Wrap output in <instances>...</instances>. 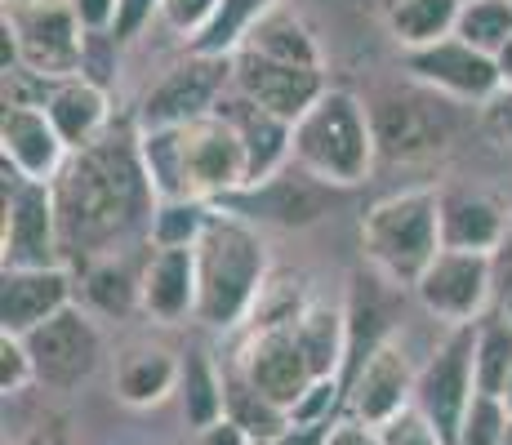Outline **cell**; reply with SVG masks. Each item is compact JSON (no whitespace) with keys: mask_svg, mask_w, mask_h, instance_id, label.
Masks as SVG:
<instances>
[{"mask_svg":"<svg viewBox=\"0 0 512 445\" xmlns=\"http://www.w3.org/2000/svg\"><path fill=\"white\" fill-rule=\"evenodd\" d=\"M0 36H5V72L23 67L45 81L85 76L90 32L81 27L67 0H5Z\"/></svg>","mask_w":512,"mask_h":445,"instance_id":"cell-5","label":"cell"},{"mask_svg":"<svg viewBox=\"0 0 512 445\" xmlns=\"http://www.w3.org/2000/svg\"><path fill=\"white\" fill-rule=\"evenodd\" d=\"M415 383H419L415 361L401 348V339H392V343H383L357 370V379L343 388V414L361 419L366 428H383L388 419H397L401 410L415 405Z\"/></svg>","mask_w":512,"mask_h":445,"instance_id":"cell-16","label":"cell"},{"mask_svg":"<svg viewBox=\"0 0 512 445\" xmlns=\"http://www.w3.org/2000/svg\"><path fill=\"white\" fill-rule=\"evenodd\" d=\"M495 63H499V72H504V85H512V41H508V49L495 58Z\"/></svg>","mask_w":512,"mask_h":445,"instance_id":"cell-46","label":"cell"},{"mask_svg":"<svg viewBox=\"0 0 512 445\" xmlns=\"http://www.w3.org/2000/svg\"><path fill=\"white\" fill-rule=\"evenodd\" d=\"M512 236V219L504 205L490 201L486 192H441V250H468V254H499Z\"/></svg>","mask_w":512,"mask_h":445,"instance_id":"cell-22","label":"cell"},{"mask_svg":"<svg viewBox=\"0 0 512 445\" xmlns=\"http://www.w3.org/2000/svg\"><path fill=\"white\" fill-rule=\"evenodd\" d=\"M361 254L366 267L392 281L397 290H415L428 263L441 254V192L406 187L361 214Z\"/></svg>","mask_w":512,"mask_h":445,"instance_id":"cell-4","label":"cell"},{"mask_svg":"<svg viewBox=\"0 0 512 445\" xmlns=\"http://www.w3.org/2000/svg\"><path fill=\"white\" fill-rule=\"evenodd\" d=\"M504 405H508V414H512V374H508V388H504Z\"/></svg>","mask_w":512,"mask_h":445,"instance_id":"cell-47","label":"cell"},{"mask_svg":"<svg viewBox=\"0 0 512 445\" xmlns=\"http://www.w3.org/2000/svg\"><path fill=\"white\" fill-rule=\"evenodd\" d=\"M290 161L308 170L321 183L339 187H361L379 161V143H374V121L370 107L361 103L352 89L330 85L308 112L294 121L290 134Z\"/></svg>","mask_w":512,"mask_h":445,"instance_id":"cell-3","label":"cell"},{"mask_svg":"<svg viewBox=\"0 0 512 445\" xmlns=\"http://www.w3.org/2000/svg\"><path fill=\"white\" fill-rule=\"evenodd\" d=\"M27 388H36V365H32V352H27V339L0 334V392L18 397Z\"/></svg>","mask_w":512,"mask_h":445,"instance_id":"cell-37","label":"cell"},{"mask_svg":"<svg viewBox=\"0 0 512 445\" xmlns=\"http://www.w3.org/2000/svg\"><path fill=\"white\" fill-rule=\"evenodd\" d=\"M508 405L499 397H472L468 414H464V428H459V441L455 445H504V432H508Z\"/></svg>","mask_w":512,"mask_h":445,"instance_id":"cell-35","label":"cell"},{"mask_svg":"<svg viewBox=\"0 0 512 445\" xmlns=\"http://www.w3.org/2000/svg\"><path fill=\"white\" fill-rule=\"evenodd\" d=\"M183 379V352L161 348V343H134L116 356L112 392L130 410H152V405L170 401Z\"/></svg>","mask_w":512,"mask_h":445,"instance_id":"cell-23","label":"cell"},{"mask_svg":"<svg viewBox=\"0 0 512 445\" xmlns=\"http://www.w3.org/2000/svg\"><path fill=\"white\" fill-rule=\"evenodd\" d=\"M76 303V272L58 267H9L0 272V334L27 339L49 316Z\"/></svg>","mask_w":512,"mask_h":445,"instance_id":"cell-17","label":"cell"},{"mask_svg":"<svg viewBox=\"0 0 512 445\" xmlns=\"http://www.w3.org/2000/svg\"><path fill=\"white\" fill-rule=\"evenodd\" d=\"M196 259V325L205 330H245L268 290V245L263 232L236 214L214 205L201 241L192 245Z\"/></svg>","mask_w":512,"mask_h":445,"instance_id":"cell-2","label":"cell"},{"mask_svg":"<svg viewBox=\"0 0 512 445\" xmlns=\"http://www.w3.org/2000/svg\"><path fill=\"white\" fill-rule=\"evenodd\" d=\"M504 445H512V419H508V432H504Z\"/></svg>","mask_w":512,"mask_h":445,"instance_id":"cell-49","label":"cell"},{"mask_svg":"<svg viewBox=\"0 0 512 445\" xmlns=\"http://www.w3.org/2000/svg\"><path fill=\"white\" fill-rule=\"evenodd\" d=\"M85 299L103 316H130L139 312V285H143V259L130 263L125 254L85 263Z\"/></svg>","mask_w":512,"mask_h":445,"instance_id":"cell-29","label":"cell"},{"mask_svg":"<svg viewBox=\"0 0 512 445\" xmlns=\"http://www.w3.org/2000/svg\"><path fill=\"white\" fill-rule=\"evenodd\" d=\"M326 445H379V432L366 428L361 419H352V414H339L326 432Z\"/></svg>","mask_w":512,"mask_h":445,"instance_id":"cell-42","label":"cell"},{"mask_svg":"<svg viewBox=\"0 0 512 445\" xmlns=\"http://www.w3.org/2000/svg\"><path fill=\"white\" fill-rule=\"evenodd\" d=\"M250 445H281V441H250Z\"/></svg>","mask_w":512,"mask_h":445,"instance_id":"cell-50","label":"cell"},{"mask_svg":"<svg viewBox=\"0 0 512 445\" xmlns=\"http://www.w3.org/2000/svg\"><path fill=\"white\" fill-rule=\"evenodd\" d=\"M67 5H72V14L81 18L85 32L107 36V41H112L116 18H121V0H67Z\"/></svg>","mask_w":512,"mask_h":445,"instance_id":"cell-39","label":"cell"},{"mask_svg":"<svg viewBox=\"0 0 512 445\" xmlns=\"http://www.w3.org/2000/svg\"><path fill=\"white\" fill-rule=\"evenodd\" d=\"M495 299H499V316H504V321H512V267L504 272V281H499Z\"/></svg>","mask_w":512,"mask_h":445,"instance_id":"cell-45","label":"cell"},{"mask_svg":"<svg viewBox=\"0 0 512 445\" xmlns=\"http://www.w3.org/2000/svg\"><path fill=\"white\" fill-rule=\"evenodd\" d=\"M241 49H254L263 58H277V63H299V67H321V49L312 41V32L285 9H272L250 36H245Z\"/></svg>","mask_w":512,"mask_h":445,"instance_id":"cell-31","label":"cell"},{"mask_svg":"<svg viewBox=\"0 0 512 445\" xmlns=\"http://www.w3.org/2000/svg\"><path fill=\"white\" fill-rule=\"evenodd\" d=\"M512 374V321L504 316H481L477 321V352H472V383L481 397H499L504 401Z\"/></svg>","mask_w":512,"mask_h":445,"instance_id":"cell-32","label":"cell"},{"mask_svg":"<svg viewBox=\"0 0 512 445\" xmlns=\"http://www.w3.org/2000/svg\"><path fill=\"white\" fill-rule=\"evenodd\" d=\"M495 254H468V250H441L419 276L410 294L419 308L446 325H477L486 316V303L495 299Z\"/></svg>","mask_w":512,"mask_h":445,"instance_id":"cell-12","label":"cell"},{"mask_svg":"<svg viewBox=\"0 0 512 445\" xmlns=\"http://www.w3.org/2000/svg\"><path fill=\"white\" fill-rule=\"evenodd\" d=\"M67 156H72V147L54 130L45 107L5 103V112H0V161L14 165L23 178L54 183V178L63 174Z\"/></svg>","mask_w":512,"mask_h":445,"instance_id":"cell-18","label":"cell"},{"mask_svg":"<svg viewBox=\"0 0 512 445\" xmlns=\"http://www.w3.org/2000/svg\"><path fill=\"white\" fill-rule=\"evenodd\" d=\"M370 121H374L379 156H392V161L432 156L450 138V116L441 107L423 103V98H379L370 107Z\"/></svg>","mask_w":512,"mask_h":445,"instance_id":"cell-19","label":"cell"},{"mask_svg":"<svg viewBox=\"0 0 512 445\" xmlns=\"http://www.w3.org/2000/svg\"><path fill=\"white\" fill-rule=\"evenodd\" d=\"M183 423L201 437V432L228 423V397H223V361L205 348L183 352V379H179Z\"/></svg>","mask_w":512,"mask_h":445,"instance_id":"cell-25","label":"cell"},{"mask_svg":"<svg viewBox=\"0 0 512 445\" xmlns=\"http://www.w3.org/2000/svg\"><path fill=\"white\" fill-rule=\"evenodd\" d=\"M406 72L415 76L419 85L455 98V103H490V98L504 89V72H499L495 58L472 49L468 41H459V36L406 54Z\"/></svg>","mask_w":512,"mask_h":445,"instance_id":"cell-15","label":"cell"},{"mask_svg":"<svg viewBox=\"0 0 512 445\" xmlns=\"http://www.w3.org/2000/svg\"><path fill=\"white\" fill-rule=\"evenodd\" d=\"M27 352L36 365V388L76 392L103 365V330L81 303H72L27 334Z\"/></svg>","mask_w":512,"mask_h":445,"instance_id":"cell-9","label":"cell"},{"mask_svg":"<svg viewBox=\"0 0 512 445\" xmlns=\"http://www.w3.org/2000/svg\"><path fill=\"white\" fill-rule=\"evenodd\" d=\"M232 89V58L187 54L179 67L147 89L139 107V130H183L192 121L219 112L223 94Z\"/></svg>","mask_w":512,"mask_h":445,"instance_id":"cell-8","label":"cell"},{"mask_svg":"<svg viewBox=\"0 0 512 445\" xmlns=\"http://www.w3.org/2000/svg\"><path fill=\"white\" fill-rule=\"evenodd\" d=\"M228 361L263 397H272L285 410H299V401L317 388V370L303 356L299 339H294V325H272V330H241V343L232 348Z\"/></svg>","mask_w":512,"mask_h":445,"instance_id":"cell-13","label":"cell"},{"mask_svg":"<svg viewBox=\"0 0 512 445\" xmlns=\"http://www.w3.org/2000/svg\"><path fill=\"white\" fill-rule=\"evenodd\" d=\"M179 165H183V201L219 205L250 183L245 147L219 112L179 130Z\"/></svg>","mask_w":512,"mask_h":445,"instance_id":"cell-11","label":"cell"},{"mask_svg":"<svg viewBox=\"0 0 512 445\" xmlns=\"http://www.w3.org/2000/svg\"><path fill=\"white\" fill-rule=\"evenodd\" d=\"M223 361V356H219ZM223 397H228V423L241 432L245 441H281L294 428L290 410L277 405L272 397H263L232 361H223Z\"/></svg>","mask_w":512,"mask_h":445,"instance_id":"cell-26","label":"cell"},{"mask_svg":"<svg viewBox=\"0 0 512 445\" xmlns=\"http://www.w3.org/2000/svg\"><path fill=\"white\" fill-rule=\"evenodd\" d=\"M196 445H250V441H245L241 432L232 428V423H219V428L201 432V437H196Z\"/></svg>","mask_w":512,"mask_h":445,"instance_id":"cell-44","label":"cell"},{"mask_svg":"<svg viewBox=\"0 0 512 445\" xmlns=\"http://www.w3.org/2000/svg\"><path fill=\"white\" fill-rule=\"evenodd\" d=\"M281 9L277 0H223L214 23L187 45V54H210V58H232L245 45V36L263 23V18Z\"/></svg>","mask_w":512,"mask_h":445,"instance_id":"cell-30","label":"cell"},{"mask_svg":"<svg viewBox=\"0 0 512 445\" xmlns=\"http://www.w3.org/2000/svg\"><path fill=\"white\" fill-rule=\"evenodd\" d=\"M14 445H76V437H72V423H67L63 414H41Z\"/></svg>","mask_w":512,"mask_h":445,"instance_id":"cell-41","label":"cell"},{"mask_svg":"<svg viewBox=\"0 0 512 445\" xmlns=\"http://www.w3.org/2000/svg\"><path fill=\"white\" fill-rule=\"evenodd\" d=\"M0 174H5L0 272H9V267H58L63 263V236H58L54 187L23 178L5 161H0Z\"/></svg>","mask_w":512,"mask_h":445,"instance_id":"cell-6","label":"cell"},{"mask_svg":"<svg viewBox=\"0 0 512 445\" xmlns=\"http://www.w3.org/2000/svg\"><path fill=\"white\" fill-rule=\"evenodd\" d=\"M219 5L223 0H161V18H156V23H165L174 36H183V41L192 45L196 36L214 23Z\"/></svg>","mask_w":512,"mask_h":445,"instance_id":"cell-36","label":"cell"},{"mask_svg":"<svg viewBox=\"0 0 512 445\" xmlns=\"http://www.w3.org/2000/svg\"><path fill=\"white\" fill-rule=\"evenodd\" d=\"M379 5H383V14H388V9H392V5H401V0H379Z\"/></svg>","mask_w":512,"mask_h":445,"instance_id":"cell-48","label":"cell"},{"mask_svg":"<svg viewBox=\"0 0 512 445\" xmlns=\"http://www.w3.org/2000/svg\"><path fill=\"white\" fill-rule=\"evenodd\" d=\"M49 187H54L63 259L94 263L107 259V254H121L134 232L147 236L156 192L147 183L139 156V130L134 134L107 130L94 147L72 152L63 174Z\"/></svg>","mask_w":512,"mask_h":445,"instance_id":"cell-1","label":"cell"},{"mask_svg":"<svg viewBox=\"0 0 512 445\" xmlns=\"http://www.w3.org/2000/svg\"><path fill=\"white\" fill-rule=\"evenodd\" d=\"M459 9H464V0H401L383 18H388L392 41L406 49V54H415V49L441 45L455 36Z\"/></svg>","mask_w":512,"mask_h":445,"instance_id":"cell-28","label":"cell"},{"mask_svg":"<svg viewBox=\"0 0 512 445\" xmlns=\"http://www.w3.org/2000/svg\"><path fill=\"white\" fill-rule=\"evenodd\" d=\"M219 116L236 130V138H241V147H245V174H250V183H263V178H272L277 170L290 165V134H294L290 121L272 116L268 107L250 103V98L236 94V89L223 94ZM250 183H245V187H250Z\"/></svg>","mask_w":512,"mask_h":445,"instance_id":"cell-21","label":"cell"},{"mask_svg":"<svg viewBox=\"0 0 512 445\" xmlns=\"http://www.w3.org/2000/svg\"><path fill=\"white\" fill-rule=\"evenodd\" d=\"M139 312L156 325L196 321V259H192V250H156V245H147Z\"/></svg>","mask_w":512,"mask_h":445,"instance_id":"cell-20","label":"cell"},{"mask_svg":"<svg viewBox=\"0 0 512 445\" xmlns=\"http://www.w3.org/2000/svg\"><path fill=\"white\" fill-rule=\"evenodd\" d=\"M232 89L294 125L321 94H326L330 81L321 67L277 63V58H263V54H254V49H236L232 54Z\"/></svg>","mask_w":512,"mask_h":445,"instance_id":"cell-14","label":"cell"},{"mask_svg":"<svg viewBox=\"0 0 512 445\" xmlns=\"http://www.w3.org/2000/svg\"><path fill=\"white\" fill-rule=\"evenodd\" d=\"M486 125H490V134H495L499 143L512 147V85H504V89H499V94L486 103Z\"/></svg>","mask_w":512,"mask_h":445,"instance_id":"cell-43","label":"cell"},{"mask_svg":"<svg viewBox=\"0 0 512 445\" xmlns=\"http://www.w3.org/2000/svg\"><path fill=\"white\" fill-rule=\"evenodd\" d=\"M156 18H161V0H121V18H116L112 41L116 45L134 41V36H143L147 23H156Z\"/></svg>","mask_w":512,"mask_h":445,"instance_id":"cell-40","label":"cell"},{"mask_svg":"<svg viewBox=\"0 0 512 445\" xmlns=\"http://www.w3.org/2000/svg\"><path fill=\"white\" fill-rule=\"evenodd\" d=\"M45 116L63 134V143L81 152L112 130V98L94 76H72V81H58L54 94L45 98Z\"/></svg>","mask_w":512,"mask_h":445,"instance_id":"cell-24","label":"cell"},{"mask_svg":"<svg viewBox=\"0 0 512 445\" xmlns=\"http://www.w3.org/2000/svg\"><path fill=\"white\" fill-rule=\"evenodd\" d=\"M379 432V445H446L437 428L428 423V414L419 410V405H410V410H401L397 419H388Z\"/></svg>","mask_w":512,"mask_h":445,"instance_id":"cell-38","label":"cell"},{"mask_svg":"<svg viewBox=\"0 0 512 445\" xmlns=\"http://www.w3.org/2000/svg\"><path fill=\"white\" fill-rule=\"evenodd\" d=\"M339 205V187L321 183L299 165H285L263 183H250L241 192H232L228 201H219V210L236 214L250 227H285V232H299V227L321 223L326 214Z\"/></svg>","mask_w":512,"mask_h":445,"instance_id":"cell-7","label":"cell"},{"mask_svg":"<svg viewBox=\"0 0 512 445\" xmlns=\"http://www.w3.org/2000/svg\"><path fill=\"white\" fill-rule=\"evenodd\" d=\"M472 352H477V325H450V334L437 343V352L419 365L415 405L428 414V423L446 437V445L459 441L464 414L477 383H472Z\"/></svg>","mask_w":512,"mask_h":445,"instance_id":"cell-10","label":"cell"},{"mask_svg":"<svg viewBox=\"0 0 512 445\" xmlns=\"http://www.w3.org/2000/svg\"><path fill=\"white\" fill-rule=\"evenodd\" d=\"M455 36L481 54L499 58L512 41V0H464Z\"/></svg>","mask_w":512,"mask_h":445,"instance_id":"cell-34","label":"cell"},{"mask_svg":"<svg viewBox=\"0 0 512 445\" xmlns=\"http://www.w3.org/2000/svg\"><path fill=\"white\" fill-rule=\"evenodd\" d=\"M214 205L201 201H156L152 223H147V245L156 250H192L210 223Z\"/></svg>","mask_w":512,"mask_h":445,"instance_id":"cell-33","label":"cell"},{"mask_svg":"<svg viewBox=\"0 0 512 445\" xmlns=\"http://www.w3.org/2000/svg\"><path fill=\"white\" fill-rule=\"evenodd\" d=\"M294 339H299L303 356L312 361L317 379H339L343 356H348V312H343V303L312 299L299 321H294Z\"/></svg>","mask_w":512,"mask_h":445,"instance_id":"cell-27","label":"cell"}]
</instances>
